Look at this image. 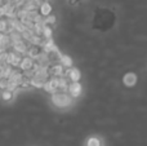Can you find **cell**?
Wrapping results in <instances>:
<instances>
[{"label":"cell","mask_w":147,"mask_h":146,"mask_svg":"<svg viewBox=\"0 0 147 146\" xmlns=\"http://www.w3.org/2000/svg\"><path fill=\"white\" fill-rule=\"evenodd\" d=\"M21 70H23V71H32L34 69H35V59H32L31 57H25V58L22 59V62H21Z\"/></svg>","instance_id":"obj_5"},{"label":"cell","mask_w":147,"mask_h":146,"mask_svg":"<svg viewBox=\"0 0 147 146\" xmlns=\"http://www.w3.org/2000/svg\"><path fill=\"white\" fill-rule=\"evenodd\" d=\"M0 64H1V62H0ZM0 66H1V65H0Z\"/></svg>","instance_id":"obj_21"},{"label":"cell","mask_w":147,"mask_h":146,"mask_svg":"<svg viewBox=\"0 0 147 146\" xmlns=\"http://www.w3.org/2000/svg\"><path fill=\"white\" fill-rule=\"evenodd\" d=\"M45 1H47V0H45Z\"/></svg>","instance_id":"obj_22"},{"label":"cell","mask_w":147,"mask_h":146,"mask_svg":"<svg viewBox=\"0 0 147 146\" xmlns=\"http://www.w3.org/2000/svg\"><path fill=\"white\" fill-rule=\"evenodd\" d=\"M54 22H56V16L51 14V16H48V17L45 18V23H47V25H53Z\"/></svg>","instance_id":"obj_18"},{"label":"cell","mask_w":147,"mask_h":146,"mask_svg":"<svg viewBox=\"0 0 147 146\" xmlns=\"http://www.w3.org/2000/svg\"><path fill=\"white\" fill-rule=\"evenodd\" d=\"M7 28H8V22H7V20H1V18H0V32L4 34L5 31H7Z\"/></svg>","instance_id":"obj_16"},{"label":"cell","mask_w":147,"mask_h":146,"mask_svg":"<svg viewBox=\"0 0 147 146\" xmlns=\"http://www.w3.org/2000/svg\"><path fill=\"white\" fill-rule=\"evenodd\" d=\"M47 69H48L49 75H52L53 78H59L65 75L63 65H61V64H51Z\"/></svg>","instance_id":"obj_3"},{"label":"cell","mask_w":147,"mask_h":146,"mask_svg":"<svg viewBox=\"0 0 147 146\" xmlns=\"http://www.w3.org/2000/svg\"><path fill=\"white\" fill-rule=\"evenodd\" d=\"M5 4H7V1H5V0H0V8H1V7H4Z\"/></svg>","instance_id":"obj_19"},{"label":"cell","mask_w":147,"mask_h":146,"mask_svg":"<svg viewBox=\"0 0 147 146\" xmlns=\"http://www.w3.org/2000/svg\"><path fill=\"white\" fill-rule=\"evenodd\" d=\"M88 146H101V142L97 137H92L88 140Z\"/></svg>","instance_id":"obj_15"},{"label":"cell","mask_w":147,"mask_h":146,"mask_svg":"<svg viewBox=\"0 0 147 146\" xmlns=\"http://www.w3.org/2000/svg\"><path fill=\"white\" fill-rule=\"evenodd\" d=\"M66 72H67L66 74L67 78H69L72 83H78L79 80H80V72H79V70L71 69V70H69V71H66Z\"/></svg>","instance_id":"obj_11"},{"label":"cell","mask_w":147,"mask_h":146,"mask_svg":"<svg viewBox=\"0 0 147 146\" xmlns=\"http://www.w3.org/2000/svg\"><path fill=\"white\" fill-rule=\"evenodd\" d=\"M1 97H3V100H4V101H9V100H12V97H13V91L5 89L4 92L1 93Z\"/></svg>","instance_id":"obj_14"},{"label":"cell","mask_w":147,"mask_h":146,"mask_svg":"<svg viewBox=\"0 0 147 146\" xmlns=\"http://www.w3.org/2000/svg\"><path fill=\"white\" fill-rule=\"evenodd\" d=\"M114 13L109 9H98L94 16V27L101 31H106L114 25Z\"/></svg>","instance_id":"obj_1"},{"label":"cell","mask_w":147,"mask_h":146,"mask_svg":"<svg viewBox=\"0 0 147 146\" xmlns=\"http://www.w3.org/2000/svg\"><path fill=\"white\" fill-rule=\"evenodd\" d=\"M28 57H31L32 59H39L41 57V54L44 53V49H41L40 45H31L27 51Z\"/></svg>","instance_id":"obj_6"},{"label":"cell","mask_w":147,"mask_h":146,"mask_svg":"<svg viewBox=\"0 0 147 146\" xmlns=\"http://www.w3.org/2000/svg\"><path fill=\"white\" fill-rule=\"evenodd\" d=\"M124 83L127 85H134V83H136V75L134 74H127L124 76Z\"/></svg>","instance_id":"obj_13"},{"label":"cell","mask_w":147,"mask_h":146,"mask_svg":"<svg viewBox=\"0 0 147 146\" xmlns=\"http://www.w3.org/2000/svg\"><path fill=\"white\" fill-rule=\"evenodd\" d=\"M44 89L49 93H56L57 89H58V85H57V78H52V79H48L47 83L44 84Z\"/></svg>","instance_id":"obj_7"},{"label":"cell","mask_w":147,"mask_h":146,"mask_svg":"<svg viewBox=\"0 0 147 146\" xmlns=\"http://www.w3.org/2000/svg\"><path fill=\"white\" fill-rule=\"evenodd\" d=\"M70 3H71V4H76V3H79L80 1V0H69Z\"/></svg>","instance_id":"obj_20"},{"label":"cell","mask_w":147,"mask_h":146,"mask_svg":"<svg viewBox=\"0 0 147 146\" xmlns=\"http://www.w3.org/2000/svg\"><path fill=\"white\" fill-rule=\"evenodd\" d=\"M69 93H70V96L74 97V98L79 97V96L81 95V85H80V83H71V84H70V87H69Z\"/></svg>","instance_id":"obj_9"},{"label":"cell","mask_w":147,"mask_h":146,"mask_svg":"<svg viewBox=\"0 0 147 146\" xmlns=\"http://www.w3.org/2000/svg\"><path fill=\"white\" fill-rule=\"evenodd\" d=\"M13 49H14V52L16 53H18V54H23V53H27V51H28V44L26 43L25 40H22V41H20V43H17V44H13Z\"/></svg>","instance_id":"obj_8"},{"label":"cell","mask_w":147,"mask_h":146,"mask_svg":"<svg viewBox=\"0 0 147 146\" xmlns=\"http://www.w3.org/2000/svg\"><path fill=\"white\" fill-rule=\"evenodd\" d=\"M51 36H52V28L48 25H45V27H44V38L49 39Z\"/></svg>","instance_id":"obj_17"},{"label":"cell","mask_w":147,"mask_h":146,"mask_svg":"<svg viewBox=\"0 0 147 146\" xmlns=\"http://www.w3.org/2000/svg\"><path fill=\"white\" fill-rule=\"evenodd\" d=\"M52 13V5L49 4V1H43L40 4V14L43 17H48Z\"/></svg>","instance_id":"obj_10"},{"label":"cell","mask_w":147,"mask_h":146,"mask_svg":"<svg viewBox=\"0 0 147 146\" xmlns=\"http://www.w3.org/2000/svg\"><path fill=\"white\" fill-rule=\"evenodd\" d=\"M23 58H21V56L16 52H9L8 54V59H7V64L10 65L13 67H17V66H21V62H22Z\"/></svg>","instance_id":"obj_4"},{"label":"cell","mask_w":147,"mask_h":146,"mask_svg":"<svg viewBox=\"0 0 147 146\" xmlns=\"http://www.w3.org/2000/svg\"><path fill=\"white\" fill-rule=\"evenodd\" d=\"M52 101L58 107H66L71 103V96H69L66 92H56L52 95Z\"/></svg>","instance_id":"obj_2"},{"label":"cell","mask_w":147,"mask_h":146,"mask_svg":"<svg viewBox=\"0 0 147 146\" xmlns=\"http://www.w3.org/2000/svg\"><path fill=\"white\" fill-rule=\"evenodd\" d=\"M59 62H61V65L67 66V67H70L72 65V59L70 58L69 56H66V54H61V56H59Z\"/></svg>","instance_id":"obj_12"}]
</instances>
